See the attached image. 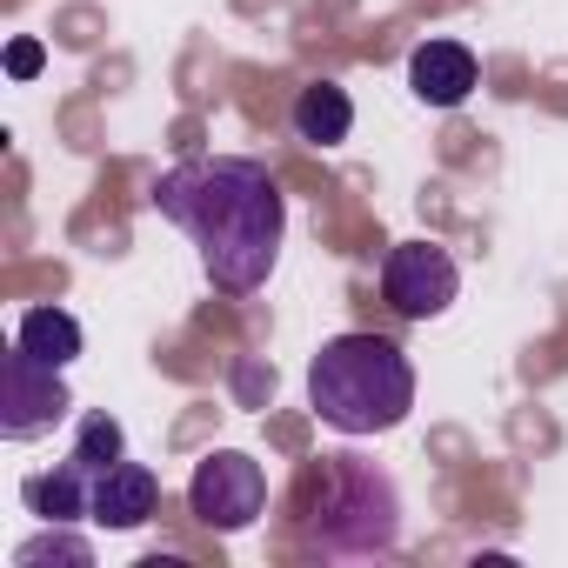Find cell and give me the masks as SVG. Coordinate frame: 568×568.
I'll use <instances>...</instances> for the list:
<instances>
[{"label": "cell", "mask_w": 568, "mask_h": 568, "mask_svg": "<svg viewBox=\"0 0 568 568\" xmlns=\"http://www.w3.org/2000/svg\"><path fill=\"white\" fill-rule=\"evenodd\" d=\"M154 207L201 247V267L221 295H254L281 261L288 194L247 154H194L154 181Z\"/></svg>", "instance_id": "1"}, {"label": "cell", "mask_w": 568, "mask_h": 568, "mask_svg": "<svg viewBox=\"0 0 568 568\" xmlns=\"http://www.w3.org/2000/svg\"><path fill=\"white\" fill-rule=\"evenodd\" d=\"M308 408L335 435H388L415 408V368L388 335H335L308 368Z\"/></svg>", "instance_id": "2"}, {"label": "cell", "mask_w": 568, "mask_h": 568, "mask_svg": "<svg viewBox=\"0 0 568 568\" xmlns=\"http://www.w3.org/2000/svg\"><path fill=\"white\" fill-rule=\"evenodd\" d=\"M302 535L322 555H388L402 541V495H395V481L375 462L328 455L308 475Z\"/></svg>", "instance_id": "3"}, {"label": "cell", "mask_w": 568, "mask_h": 568, "mask_svg": "<svg viewBox=\"0 0 568 568\" xmlns=\"http://www.w3.org/2000/svg\"><path fill=\"white\" fill-rule=\"evenodd\" d=\"M462 295V267L448 247L435 241H395L388 261H382V302L402 315V322H435L448 315Z\"/></svg>", "instance_id": "4"}, {"label": "cell", "mask_w": 568, "mask_h": 568, "mask_svg": "<svg viewBox=\"0 0 568 568\" xmlns=\"http://www.w3.org/2000/svg\"><path fill=\"white\" fill-rule=\"evenodd\" d=\"M68 368H48L41 355H28L21 342L0 355V435L8 442H41L54 422H68L74 395L61 382Z\"/></svg>", "instance_id": "5"}, {"label": "cell", "mask_w": 568, "mask_h": 568, "mask_svg": "<svg viewBox=\"0 0 568 568\" xmlns=\"http://www.w3.org/2000/svg\"><path fill=\"white\" fill-rule=\"evenodd\" d=\"M187 508H194L214 535H241V528H254V515L267 508V475H261V462L241 455V448H214L207 462H194Z\"/></svg>", "instance_id": "6"}, {"label": "cell", "mask_w": 568, "mask_h": 568, "mask_svg": "<svg viewBox=\"0 0 568 568\" xmlns=\"http://www.w3.org/2000/svg\"><path fill=\"white\" fill-rule=\"evenodd\" d=\"M154 508H161V481H154V468H141V462L121 455L114 468L94 475V508H88L94 528H141Z\"/></svg>", "instance_id": "7"}, {"label": "cell", "mask_w": 568, "mask_h": 568, "mask_svg": "<svg viewBox=\"0 0 568 568\" xmlns=\"http://www.w3.org/2000/svg\"><path fill=\"white\" fill-rule=\"evenodd\" d=\"M408 88L428 108H462L475 94V54L462 41H422L408 54Z\"/></svg>", "instance_id": "8"}, {"label": "cell", "mask_w": 568, "mask_h": 568, "mask_svg": "<svg viewBox=\"0 0 568 568\" xmlns=\"http://www.w3.org/2000/svg\"><path fill=\"white\" fill-rule=\"evenodd\" d=\"M288 121H295V134H302L308 148H342V141L355 134V101H348V88H335V81H308V88L295 94Z\"/></svg>", "instance_id": "9"}, {"label": "cell", "mask_w": 568, "mask_h": 568, "mask_svg": "<svg viewBox=\"0 0 568 568\" xmlns=\"http://www.w3.org/2000/svg\"><path fill=\"white\" fill-rule=\"evenodd\" d=\"M21 495H28V508H34L41 521H68V528H74V521H88V508H94V475H88L81 462H61L54 475H34Z\"/></svg>", "instance_id": "10"}, {"label": "cell", "mask_w": 568, "mask_h": 568, "mask_svg": "<svg viewBox=\"0 0 568 568\" xmlns=\"http://www.w3.org/2000/svg\"><path fill=\"white\" fill-rule=\"evenodd\" d=\"M14 342H21L28 355H41L48 368H74V362H81V322H74L68 308H28Z\"/></svg>", "instance_id": "11"}, {"label": "cell", "mask_w": 568, "mask_h": 568, "mask_svg": "<svg viewBox=\"0 0 568 568\" xmlns=\"http://www.w3.org/2000/svg\"><path fill=\"white\" fill-rule=\"evenodd\" d=\"M121 455H128V435H121V422H114V415H81L68 462H81L88 475H101V468H114Z\"/></svg>", "instance_id": "12"}, {"label": "cell", "mask_w": 568, "mask_h": 568, "mask_svg": "<svg viewBox=\"0 0 568 568\" xmlns=\"http://www.w3.org/2000/svg\"><path fill=\"white\" fill-rule=\"evenodd\" d=\"M14 561H21V568H41V561L88 568V561H94V548H88L81 535H68V521H54V535H34V541H21V548H14Z\"/></svg>", "instance_id": "13"}, {"label": "cell", "mask_w": 568, "mask_h": 568, "mask_svg": "<svg viewBox=\"0 0 568 568\" xmlns=\"http://www.w3.org/2000/svg\"><path fill=\"white\" fill-rule=\"evenodd\" d=\"M41 61H48V54H41V41H14V48H8V74H14V81H34V74H41Z\"/></svg>", "instance_id": "14"}]
</instances>
